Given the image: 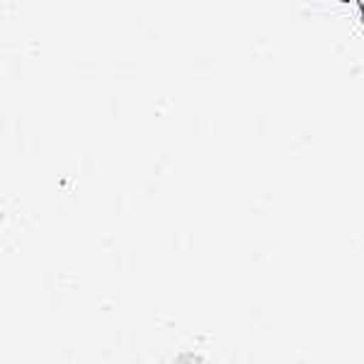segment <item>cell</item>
Listing matches in <instances>:
<instances>
[{
    "mask_svg": "<svg viewBox=\"0 0 364 364\" xmlns=\"http://www.w3.org/2000/svg\"><path fill=\"white\" fill-rule=\"evenodd\" d=\"M357 3H360V5H364V0H357Z\"/></svg>",
    "mask_w": 364,
    "mask_h": 364,
    "instance_id": "6da1fadb",
    "label": "cell"
}]
</instances>
